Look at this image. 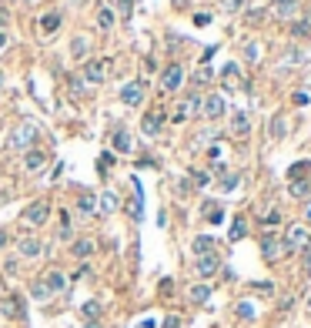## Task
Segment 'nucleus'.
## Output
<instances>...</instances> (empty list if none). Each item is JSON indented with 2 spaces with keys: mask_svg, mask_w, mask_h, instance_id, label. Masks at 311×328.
Masks as SVG:
<instances>
[{
  "mask_svg": "<svg viewBox=\"0 0 311 328\" xmlns=\"http://www.w3.org/2000/svg\"><path fill=\"white\" fill-rule=\"evenodd\" d=\"M34 127H30V124H20L17 131H14V134L7 137V148H24V144H30V141H34Z\"/></svg>",
  "mask_w": 311,
  "mask_h": 328,
  "instance_id": "nucleus-6",
  "label": "nucleus"
},
{
  "mask_svg": "<svg viewBox=\"0 0 311 328\" xmlns=\"http://www.w3.org/2000/svg\"><path fill=\"white\" fill-rule=\"evenodd\" d=\"M308 171H311V164H308V161L294 164V168H291V181H305V174H308Z\"/></svg>",
  "mask_w": 311,
  "mask_h": 328,
  "instance_id": "nucleus-30",
  "label": "nucleus"
},
{
  "mask_svg": "<svg viewBox=\"0 0 311 328\" xmlns=\"http://www.w3.org/2000/svg\"><path fill=\"white\" fill-rule=\"evenodd\" d=\"M191 248H194V254L201 258V254H211V251L218 248V241H214L211 234H201V238H194V245H191Z\"/></svg>",
  "mask_w": 311,
  "mask_h": 328,
  "instance_id": "nucleus-14",
  "label": "nucleus"
},
{
  "mask_svg": "<svg viewBox=\"0 0 311 328\" xmlns=\"http://www.w3.org/2000/svg\"><path fill=\"white\" fill-rule=\"evenodd\" d=\"M74 258H77V261H84V258H91L94 254V241L91 238H80V241H74Z\"/></svg>",
  "mask_w": 311,
  "mask_h": 328,
  "instance_id": "nucleus-15",
  "label": "nucleus"
},
{
  "mask_svg": "<svg viewBox=\"0 0 311 328\" xmlns=\"http://www.w3.org/2000/svg\"><path fill=\"white\" fill-rule=\"evenodd\" d=\"M0 84H3V74H0Z\"/></svg>",
  "mask_w": 311,
  "mask_h": 328,
  "instance_id": "nucleus-50",
  "label": "nucleus"
},
{
  "mask_svg": "<svg viewBox=\"0 0 311 328\" xmlns=\"http://www.w3.org/2000/svg\"><path fill=\"white\" fill-rule=\"evenodd\" d=\"M311 241V234L305 231V228H288V234H285V251H305Z\"/></svg>",
  "mask_w": 311,
  "mask_h": 328,
  "instance_id": "nucleus-3",
  "label": "nucleus"
},
{
  "mask_svg": "<svg viewBox=\"0 0 311 328\" xmlns=\"http://www.w3.org/2000/svg\"><path fill=\"white\" fill-rule=\"evenodd\" d=\"M288 191H291V198H308V191H311L308 177H305V181H291V184H288Z\"/></svg>",
  "mask_w": 311,
  "mask_h": 328,
  "instance_id": "nucleus-26",
  "label": "nucleus"
},
{
  "mask_svg": "<svg viewBox=\"0 0 311 328\" xmlns=\"http://www.w3.org/2000/svg\"><path fill=\"white\" fill-rule=\"evenodd\" d=\"M181 107H184V114H191V111H198V107H201V97H198V94H191V97H187V101H184V104H181Z\"/></svg>",
  "mask_w": 311,
  "mask_h": 328,
  "instance_id": "nucleus-35",
  "label": "nucleus"
},
{
  "mask_svg": "<svg viewBox=\"0 0 311 328\" xmlns=\"http://www.w3.org/2000/svg\"><path fill=\"white\" fill-rule=\"evenodd\" d=\"M261 251H264V258H281V254H285V245L278 241L275 234H264V241H261Z\"/></svg>",
  "mask_w": 311,
  "mask_h": 328,
  "instance_id": "nucleus-11",
  "label": "nucleus"
},
{
  "mask_svg": "<svg viewBox=\"0 0 311 328\" xmlns=\"http://www.w3.org/2000/svg\"><path fill=\"white\" fill-rule=\"evenodd\" d=\"M97 24H101L104 30H110V27H114V10H110L107 3H104V7L97 10Z\"/></svg>",
  "mask_w": 311,
  "mask_h": 328,
  "instance_id": "nucleus-25",
  "label": "nucleus"
},
{
  "mask_svg": "<svg viewBox=\"0 0 311 328\" xmlns=\"http://www.w3.org/2000/svg\"><path fill=\"white\" fill-rule=\"evenodd\" d=\"M7 17H10V14H7V10H0V30H3V24H7Z\"/></svg>",
  "mask_w": 311,
  "mask_h": 328,
  "instance_id": "nucleus-45",
  "label": "nucleus"
},
{
  "mask_svg": "<svg viewBox=\"0 0 311 328\" xmlns=\"http://www.w3.org/2000/svg\"><path fill=\"white\" fill-rule=\"evenodd\" d=\"M87 50H91L87 37H74L71 40V54H74V57H87Z\"/></svg>",
  "mask_w": 311,
  "mask_h": 328,
  "instance_id": "nucleus-24",
  "label": "nucleus"
},
{
  "mask_svg": "<svg viewBox=\"0 0 311 328\" xmlns=\"http://www.w3.org/2000/svg\"><path fill=\"white\" fill-rule=\"evenodd\" d=\"M244 234H248V221H244V218H234V225H231V241H238Z\"/></svg>",
  "mask_w": 311,
  "mask_h": 328,
  "instance_id": "nucleus-28",
  "label": "nucleus"
},
{
  "mask_svg": "<svg viewBox=\"0 0 311 328\" xmlns=\"http://www.w3.org/2000/svg\"><path fill=\"white\" fill-rule=\"evenodd\" d=\"M308 34H311V14H308V20L294 24V37H308Z\"/></svg>",
  "mask_w": 311,
  "mask_h": 328,
  "instance_id": "nucleus-34",
  "label": "nucleus"
},
{
  "mask_svg": "<svg viewBox=\"0 0 311 328\" xmlns=\"http://www.w3.org/2000/svg\"><path fill=\"white\" fill-rule=\"evenodd\" d=\"M194 80H201V84H204V80H211V71H198V74H194Z\"/></svg>",
  "mask_w": 311,
  "mask_h": 328,
  "instance_id": "nucleus-43",
  "label": "nucleus"
},
{
  "mask_svg": "<svg viewBox=\"0 0 311 328\" xmlns=\"http://www.w3.org/2000/svg\"><path fill=\"white\" fill-rule=\"evenodd\" d=\"M47 214H51V204H47V201H34V204H27V211H24V221H27V225H44V221H47Z\"/></svg>",
  "mask_w": 311,
  "mask_h": 328,
  "instance_id": "nucleus-4",
  "label": "nucleus"
},
{
  "mask_svg": "<svg viewBox=\"0 0 311 328\" xmlns=\"http://www.w3.org/2000/svg\"><path fill=\"white\" fill-rule=\"evenodd\" d=\"M221 114H224V97L221 94H207L204 97V117H207V121H218Z\"/></svg>",
  "mask_w": 311,
  "mask_h": 328,
  "instance_id": "nucleus-7",
  "label": "nucleus"
},
{
  "mask_svg": "<svg viewBox=\"0 0 311 328\" xmlns=\"http://www.w3.org/2000/svg\"><path fill=\"white\" fill-rule=\"evenodd\" d=\"M114 208H117V198H114V194H101V211L110 214Z\"/></svg>",
  "mask_w": 311,
  "mask_h": 328,
  "instance_id": "nucleus-31",
  "label": "nucleus"
},
{
  "mask_svg": "<svg viewBox=\"0 0 311 328\" xmlns=\"http://www.w3.org/2000/svg\"><path fill=\"white\" fill-rule=\"evenodd\" d=\"M231 127H234V134H248V131H251L248 114H244V111H238V114H234V121H231Z\"/></svg>",
  "mask_w": 311,
  "mask_h": 328,
  "instance_id": "nucleus-22",
  "label": "nucleus"
},
{
  "mask_svg": "<svg viewBox=\"0 0 311 328\" xmlns=\"http://www.w3.org/2000/svg\"><path fill=\"white\" fill-rule=\"evenodd\" d=\"M141 131H144L147 137H157V134H161V117H157V114H147L144 124H141Z\"/></svg>",
  "mask_w": 311,
  "mask_h": 328,
  "instance_id": "nucleus-19",
  "label": "nucleus"
},
{
  "mask_svg": "<svg viewBox=\"0 0 311 328\" xmlns=\"http://www.w3.org/2000/svg\"><path fill=\"white\" fill-rule=\"evenodd\" d=\"M3 245H7V234H3V231H0V248H3Z\"/></svg>",
  "mask_w": 311,
  "mask_h": 328,
  "instance_id": "nucleus-47",
  "label": "nucleus"
},
{
  "mask_svg": "<svg viewBox=\"0 0 311 328\" xmlns=\"http://www.w3.org/2000/svg\"><path fill=\"white\" fill-rule=\"evenodd\" d=\"M3 47H7V34L0 30V50H3Z\"/></svg>",
  "mask_w": 311,
  "mask_h": 328,
  "instance_id": "nucleus-46",
  "label": "nucleus"
},
{
  "mask_svg": "<svg viewBox=\"0 0 311 328\" xmlns=\"http://www.w3.org/2000/svg\"><path fill=\"white\" fill-rule=\"evenodd\" d=\"M271 10L278 17H294L298 14V0H271Z\"/></svg>",
  "mask_w": 311,
  "mask_h": 328,
  "instance_id": "nucleus-12",
  "label": "nucleus"
},
{
  "mask_svg": "<svg viewBox=\"0 0 311 328\" xmlns=\"http://www.w3.org/2000/svg\"><path fill=\"white\" fill-rule=\"evenodd\" d=\"M305 254V261H301V268H305V275H311V248H305L301 251Z\"/></svg>",
  "mask_w": 311,
  "mask_h": 328,
  "instance_id": "nucleus-38",
  "label": "nucleus"
},
{
  "mask_svg": "<svg viewBox=\"0 0 311 328\" xmlns=\"http://www.w3.org/2000/svg\"><path fill=\"white\" fill-rule=\"evenodd\" d=\"M40 27H44V34H54L57 27H60V14H57V10L44 14V17H40Z\"/></svg>",
  "mask_w": 311,
  "mask_h": 328,
  "instance_id": "nucleus-21",
  "label": "nucleus"
},
{
  "mask_svg": "<svg viewBox=\"0 0 311 328\" xmlns=\"http://www.w3.org/2000/svg\"><path fill=\"white\" fill-rule=\"evenodd\" d=\"M80 315H84V318H91V322H97L101 305H97V302H84V305H80Z\"/></svg>",
  "mask_w": 311,
  "mask_h": 328,
  "instance_id": "nucleus-29",
  "label": "nucleus"
},
{
  "mask_svg": "<svg viewBox=\"0 0 311 328\" xmlns=\"http://www.w3.org/2000/svg\"><path fill=\"white\" fill-rule=\"evenodd\" d=\"M308 308H311V295H308Z\"/></svg>",
  "mask_w": 311,
  "mask_h": 328,
  "instance_id": "nucleus-49",
  "label": "nucleus"
},
{
  "mask_svg": "<svg viewBox=\"0 0 311 328\" xmlns=\"http://www.w3.org/2000/svg\"><path fill=\"white\" fill-rule=\"evenodd\" d=\"M44 285H47V291L51 295H60V291H67V275L64 271H47V278H44Z\"/></svg>",
  "mask_w": 311,
  "mask_h": 328,
  "instance_id": "nucleus-9",
  "label": "nucleus"
},
{
  "mask_svg": "<svg viewBox=\"0 0 311 328\" xmlns=\"http://www.w3.org/2000/svg\"><path fill=\"white\" fill-rule=\"evenodd\" d=\"M84 328H101V325H97V322H87V325H84Z\"/></svg>",
  "mask_w": 311,
  "mask_h": 328,
  "instance_id": "nucleus-48",
  "label": "nucleus"
},
{
  "mask_svg": "<svg viewBox=\"0 0 311 328\" xmlns=\"http://www.w3.org/2000/svg\"><path fill=\"white\" fill-rule=\"evenodd\" d=\"M181 80H184V67L181 64H171L164 74H161V91H164V94H174V91L181 87Z\"/></svg>",
  "mask_w": 311,
  "mask_h": 328,
  "instance_id": "nucleus-1",
  "label": "nucleus"
},
{
  "mask_svg": "<svg viewBox=\"0 0 311 328\" xmlns=\"http://www.w3.org/2000/svg\"><path fill=\"white\" fill-rule=\"evenodd\" d=\"M218 268H221L218 251H211V254H201V258H198V275H201V278H211Z\"/></svg>",
  "mask_w": 311,
  "mask_h": 328,
  "instance_id": "nucleus-8",
  "label": "nucleus"
},
{
  "mask_svg": "<svg viewBox=\"0 0 311 328\" xmlns=\"http://www.w3.org/2000/svg\"><path fill=\"white\" fill-rule=\"evenodd\" d=\"M218 188H221V191H231V188H238V174H228V177H221Z\"/></svg>",
  "mask_w": 311,
  "mask_h": 328,
  "instance_id": "nucleus-36",
  "label": "nucleus"
},
{
  "mask_svg": "<svg viewBox=\"0 0 311 328\" xmlns=\"http://www.w3.org/2000/svg\"><path fill=\"white\" fill-rule=\"evenodd\" d=\"M71 91H74V94H84V84H80L77 77H71Z\"/></svg>",
  "mask_w": 311,
  "mask_h": 328,
  "instance_id": "nucleus-41",
  "label": "nucleus"
},
{
  "mask_svg": "<svg viewBox=\"0 0 311 328\" xmlns=\"http://www.w3.org/2000/svg\"><path fill=\"white\" fill-rule=\"evenodd\" d=\"M187 298H191L194 305H204V302L211 298V285H194V288H187Z\"/></svg>",
  "mask_w": 311,
  "mask_h": 328,
  "instance_id": "nucleus-18",
  "label": "nucleus"
},
{
  "mask_svg": "<svg viewBox=\"0 0 311 328\" xmlns=\"http://www.w3.org/2000/svg\"><path fill=\"white\" fill-rule=\"evenodd\" d=\"M224 7L228 10H238V7H244V0H224Z\"/></svg>",
  "mask_w": 311,
  "mask_h": 328,
  "instance_id": "nucleus-42",
  "label": "nucleus"
},
{
  "mask_svg": "<svg viewBox=\"0 0 311 328\" xmlns=\"http://www.w3.org/2000/svg\"><path fill=\"white\" fill-rule=\"evenodd\" d=\"M278 221H281V214H278V211H268V214H264V225H278Z\"/></svg>",
  "mask_w": 311,
  "mask_h": 328,
  "instance_id": "nucleus-39",
  "label": "nucleus"
},
{
  "mask_svg": "<svg viewBox=\"0 0 311 328\" xmlns=\"http://www.w3.org/2000/svg\"><path fill=\"white\" fill-rule=\"evenodd\" d=\"M107 71H110V60H87L84 64V77L91 80V84H104Z\"/></svg>",
  "mask_w": 311,
  "mask_h": 328,
  "instance_id": "nucleus-2",
  "label": "nucleus"
},
{
  "mask_svg": "<svg viewBox=\"0 0 311 328\" xmlns=\"http://www.w3.org/2000/svg\"><path fill=\"white\" fill-rule=\"evenodd\" d=\"M30 295H34L37 302H44V298H47L51 291H47V285H44V281H34V285H30Z\"/></svg>",
  "mask_w": 311,
  "mask_h": 328,
  "instance_id": "nucleus-32",
  "label": "nucleus"
},
{
  "mask_svg": "<svg viewBox=\"0 0 311 328\" xmlns=\"http://www.w3.org/2000/svg\"><path fill=\"white\" fill-rule=\"evenodd\" d=\"M114 151H117V154H130V151H134V148H130V134L124 127L114 131Z\"/></svg>",
  "mask_w": 311,
  "mask_h": 328,
  "instance_id": "nucleus-13",
  "label": "nucleus"
},
{
  "mask_svg": "<svg viewBox=\"0 0 311 328\" xmlns=\"http://www.w3.org/2000/svg\"><path fill=\"white\" fill-rule=\"evenodd\" d=\"M191 181H194V184H201V188H204V184H207V174H204V171H194V177H191Z\"/></svg>",
  "mask_w": 311,
  "mask_h": 328,
  "instance_id": "nucleus-40",
  "label": "nucleus"
},
{
  "mask_svg": "<svg viewBox=\"0 0 311 328\" xmlns=\"http://www.w3.org/2000/svg\"><path fill=\"white\" fill-rule=\"evenodd\" d=\"M77 208H80L84 214H91L94 208H97V204H94V194H91V191H80V201H77Z\"/></svg>",
  "mask_w": 311,
  "mask_h": 328,
  "instance_id": "nucleus-27",
  "label": "nucleus"
},
{
  "mask_svg": "<svg viewBox=\"0 0 311 328\" xmlns=\"http://www.w3.org/2000/svg\"><path fill=\"white\" fill-rule=\"evenodd\" d=\"M40 251H44V245H40L37 238H24V241H20V254H24V258H37Z\"/></svg>",
  "mask_w": 311,
  "mask_h": 328,
  "instance_id": "nucleus-17",
  "label": "nucleus"
},
{
  "mask_svg": "<svg viewBox=\"0 0 311 328\" xmlns=\"http://www.w3.org/2000/svg\"><path fill=\"white\" fill-rule=\"evenodd\" d=\"M178 325H181L178 318H167V322H164V328H178Z\"/></svg>",
  "mask_w": 311,
  "mask_h": 328,
  "instance_id": "nucleus-44",
  "label": "nucleus"
},
{
  "mask_svg": "<svg viewBox=\"0 0 311 328\" xmlns=\"http://www.w3.org/2000/svg\"><path fill=\"white\" fill-rule=\"evenodd\" d=\"M207 221H211V225H221V221H224V208H218V204H214V208H207Z\"/></svg>",
  "mask_w": 311,
  "mask_h": 328,
  "instance_id": "nucleus-33",
  "label": "nucleus"
},
{
  "mask_svg": "<svg viewBox=\"0 0 311 328\" xmlns=\"http://www.w3.org/2000/svg\"><path fill=\"white\" fill-rule=\"evenodd\" d=\"M121 101H124L128 107H137V104L144 101V84H141V80H130V84H124V87H121Z\"/></svg>",
  "mask_w": 311,
  "mask_h": 328,
  "instance_id": "nucleus-5",
  "label": "nucleus"
},
{
  "mask_svg": "<svg viewBox=\"0 0 311 328\" xmlns=\"http://www.w3.org/2000/svg\"><path fill=\"white\" fill-rule=\"evenodd\" d=\"M221 84H224L228 91H238V87H241V67H238V64H228V67H224Z\"/></svg>",
  "mask_w": 311,
  "mask_h": 328,
  "instance_id": "nucleus-10",
  "label": "nucleus"
},
{
  "mask_svg": "<svg viewBox=\"0 0 311 328\" xmlns=\"http://www.w3.org/2000/svg\"><path fill=\"white\" fill-rule=\"evenodd\" d=\"M44 164H47V154H44V151H27V157H24V168H27V171H40Z\"/></svg>",
  "mask_w": 311,
  "mask_h": 328,
  "instance_id": "nucleus-16",
  "label": "nucleus"
},
{
  "mask_svg": "<svg viewBox=\"0 0 311 328\" xmlns=\"http://www.w3.org/2000/svg\"><path fill=\"white\" fill-rule=\"evenodd\" d=\"M0 311L7 315V318H20L24 311H20V298H3L0 302Z\"/></svg>",
  "mask_w": 311,
  "mask_h": 328,
  "instance_id": "nucleus-20",
  "label": "nucleus"
},
{
  "mask_svg": "<svg viewBox=\"0 0 311 328\" xmlns=\"http://www.w3.org/2000/svg\"><path fill=\"white\" fill-rule=\"evenodd\" d=\"M268 134L275 137V141H281V137H285V117H281V114L271 117V124H268Z\"/></svg>",
  "mask_w": 311,
  "mask_h": 328,
  "instance_id": "nucleus-23",
  "label": "nucleus"
},
{
  "mask_svg": "<svg viewBox=\"0 0 311 328\" xmlns=\"http://www.w3.org/2000/svg\"><path fill=\"white\" fill-rule=\"evenodd\" d=\"M244 60H248V64L258 60V44H248V47H244Z\"/></svg>",
  "mask_w": 311,
  "mask_h": 328,
  "instance_id": "nucleus-37",
  "label": "nucleus"
}]
</instances>
